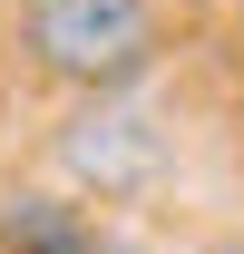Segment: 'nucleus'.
Returning <instances> with one entry per match:
<instances>
[{
	"label": "nucleus",
	"instance_id": "f257e3e1",
	"mask_svg": "<svg viewBox=\"0 0 244 254\" xmlns=\"http://www.w3.org/2000/svg\"><path fill=\"white\" fill-rule=\"evenodd\" d=\"M20 49L59 88L118 98L156 68V0H20Z\"/></svg>",
	"mask_w": 244,
	"mask_h": 254
},
{
	"label": "nucleus",
	"instance_id": "f03ea898",
	"mask_svg": "<svg viewBox=\"0 0 244 254\" xmlns=\"http://www.w3.org/2000/svg\"><path fill=\"white\" fill-rule=\"evenodd\" d=\"M68 166H78L98 195H127V186H147L156 166H166V127H147L127 108V88H118V98H98L88 118L68 127Z\"/></svg>",
	"mask_w": 244,
	"mask_h": 254
},
{
	"label": "nucleus",
	"instance_id": "7ed1b4c3",
	"mask_svg": "<svg viewBox=\"0 0 244 254\" xmlns=\"http://www.w3.org/2000/svg\"><path fill=\"white\" fill-rule=\"evenodd\" d=\"M0 254H108L98 225L68 205V195H0Z\"/></svg>",
	"mask_w": 244,
	"mask_h": 254
}]
</instances>
